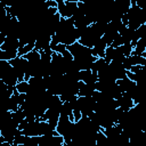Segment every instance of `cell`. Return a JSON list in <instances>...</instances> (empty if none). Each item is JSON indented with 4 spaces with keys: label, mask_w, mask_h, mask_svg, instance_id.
<instances>
[{
    "label": "cell",
    "mask_w": 146,
    "mask_h": 146,
    "mask_svg": "<svg viewBox=\"0 0 146 146\" xmlns=\"http://www.w3.org/2000/svg\"><path fill=\"white\" fill-rule=\"evenodd\" d=\"M1 50H16L18 49V38L14 35H7L3 43L0 46Z\"/></svg>",
    "instance_id": "1"
},
{
    "label": "cell",
    "mask_w": 146,
    "mask_h": 146,
    "mask_svg": "<svg viewBox=\"0 0 146 146\" xmlns=\"http://www.w3.org/2000/svg\"><path fill=\"white\" fill-rule=\"evenodd\" d=\"M22 57L25 58L30 63H38V62H40V52L36 49H32L31 51H29L27 54L23 55Z\"/></svg>",
    "instance_id": "2"
},
{
    "label": "cell",
    "mask_w": 146,
    "mask_h": 146,
    "mask_svg": "<svg viewBox=\"0 0 146 146\" xmlns=\"http://www.w3.org/2000/svg\"><path fill=\"white\" fill-rule=\"evenodd\" d=\"M34 43H35V41H32V42H27L26 44H24L22 47H18V49H17V56L18 57H22L23 55H25L29 51H31L32 49H34Z\"/></svg>",
    "instance_id": "3"
},
{
    "label": "cell",
    "mask_w": 146,
    "mask_h": 146,
    "mask_svg": "<svg viewBox=\"0 0 146 146\" xmlns=\"http://www.w3.org/2000/svg\"><path fill=\"white\" fill-rule=\"evenodd\" d=\"M15 89H16L19 94H27L29 90H30V84H29L27 81L22 80V81H18V82L15 84Z\"/></svg>",
    "instance_id": "4"
},
{
    "label": "cell",
    "mask_w": 146,
    "mask_h": 146,
    "mask_svg": "<svg viewBox=\"0 0 146 146\" xmlns=\"http://www.w3.org/2000/svg\"><path fill=\"white\" fill-rule=\"evenodd\" d=\"M17 57V49L16 50H1L0 51V59L2 60H10Z\"/></svg>",
    "instance_id": "5"
},
{
    "label": "cell",
    "mask_w": 146,
    "mask_h": 146,
    "mask_svg": "<svg viewBox=\"0 0 146 146\" xmlns=\"http://www.w3.org/2000/svg\"><path fill=\"white\" fill-rule=\"evenodd\" d=\"M128 57L130 59L131 65H143V66L146 65V58L141 57L140 55H130Z\"/></svg>",
    "instance_id": "6"
},
{
    "label": "cell",
    "mask_w": 146,
    "mask_h": 146,
    "mask_svg": "<svg viewBox=\"0 0 146 146\" xmlns=\"http://www.w3.org/2000/svg\"><path fill=\"white\" fill-rule=\"evenodd\" d=\"M11 119L16 122V123H19V122H22L24 119H25V113H24V111L19 107L17 111H15V112H11Z\"/></svg>",
    "instance_id": "7"
},
{
    "label": "cell",
    "mask_w": 146,
    "mask_h": 146,
    "mask_svg": "<svg viewBox=\"0 0 146 146\" xmlns=\"http://www.w3.org/2000/svg\"><path fill=\"white\" fill-rule=\"evenodd\" d=\"M113 54H114V48L111 46H107L105 48V54H104V59L107 64H110L113 59Z\"/></svg>",
    "instance_id": "8"
},
{
    "label": "cell",
    "mask_w": 146,
    "mask_h": 146,
    "mask_svg": "<svg viewBox=\"0 0 146 146\" xmlns=\"http://www.w3.org/2000/svg\"><path fill=\"white\" fill-rule=\"evenodd\" d=\"M124 43V41H123V38L121 36V34H116L115 35V38L113 39V41H112V43H111V47H113V48H116V47H120V46H122Z\"/></svg>",
    "instance_id": "9"
},
{
    "label": "cell",
    "mask_w": 146,
    "mask_h": 146,
    "mask_svg": "<svg viewBox=\"0 0 146 146\" xmlns=\"http://www.w3.org/2000/svg\"><path fill=\"white\" fill-rule=\"evenodd\" d=\"M121 48H122V51H123V54H124V56H125V57L131 55V51H132V47H131L130 42H124V43L121 46Z\"/></svg>",
    "instance_id": "10"
},
{
    "label": "cell",
    "mask_w": 146,
    "mask_h": 146,
    "mask_svg": "<svg viewBox=\"0 0 146 146\" xmlns=\"http://www.w3.org/2000/svg\"><path fill=\"white\" fill-rule=\"evenodd\" d=\"M65 49H66V44H64V43H62V42L57 43L55 47H52V48H51V50H52V51L58 52V54H62Z\"/></svg>",
    "instance_id": "11"
},
{
    "label": "cell",
    "mask_w": 146,
    "mask_h": 146,
    "mask_svg": "<svg viewBox=\"0 0 146 146\" xmlns=\"http://www.w3.org/2000/svg\"><path fill=\"white\" fill-rule=\"evenodd\" d=\"M72 114H73L74 123L79 122V121H80V119L82 117V112H81V110H79V108H74V110L72 111Z\"/></svg>",
    "instance_id": "12"
},
{
    "label": "cell",
    "mask_w": 146,
    "mask_h": 146,
    "mask_svg": "<svg viewBox=\"0 0 146 146\" xmlns=\"http://www.w3.org/2000/svg\"><path fill=\"white\" fill-rule=\"evenodd\" d=\"M62 56H63V59L66 60V62H72L73 60V55L67 50V48L62 52Z\"/></svg>",
    "instance_id": "13"
},
{
    "label": "cell",
    "mask_w": 146,
    "mask_h": 146,
    "mask_svg": "<svg viewBox=\"0 0 146 146\" xmlns=\"http://www.w3.org/2000/svg\"><path fill=\"white\" fill-rule=\"evenodd\" d=\"M144 67H145V66H143V65H131L130 68H129V71L132 72V73H138V72H140L141 70H144Z\"/></svg>",
    "instance_id": "14"
},
{
    "label": "cell",
    "mask_w": 146,
    "mask_h": 146,
    "mask_svg": "<svg viewBox=\"0 0 146 146\" xmlns=\"http://www.w3.org/2000/svg\"><path fill=\"white\" fill-rule=\"evenodd\" d=\"M43 5H44V7H46V8L57 7V2H56V0H46Z\"/></svg>",
    "instance_id": "15"
},
{
    "label": "cell",
    "mask_w": 146,
    "mask_h": 146,
    "mask_svg": "<svg viewBox=\"0 0 146 146\" xmlns=\"http://www.w3.org/2000/svg\"><path fill=\"white\" fill-rule=\"evenodd\" d=\"M6 38H7V34L3 33V32H0V46L3 43V41L6 40Z\"/></svg>",
    "instance_id": "16"
},
{
    "label": "cell",
    "mask_w": 146,
    "mask_h": 146,
    "mask_svg": "<svg viewBox=\"0 0 146 146\" xmlns=\"http://www.w3.org/2000/svg\"><path fill=\"white\" fill-rule=\"evenodd\" d=\"M64 1H75V2H78L76 0H64Z\"/></svg>",
    "instance_id": "17"
}]
</instances>
